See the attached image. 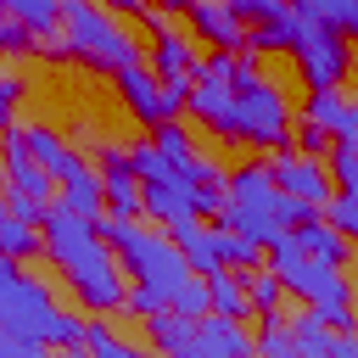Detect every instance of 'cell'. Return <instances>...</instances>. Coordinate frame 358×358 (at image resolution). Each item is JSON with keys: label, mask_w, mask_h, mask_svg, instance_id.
I'll return each mask as SVG.
<instances>
[{"label": "cell", "mask_w": 358, "mask_h": 358, "mask_svg": "<svg viewBox=\"0 0 358 358\" xmlns=\"http://www.w3.org/2000/svg\"><path fill=\"white\" fill-rule=\"evenodd\" d=\"M151 151H157V157H168L173 168H185V162L196 157V145H190V134H185V123H179V117L151 123Z\"/></svg>", "instance_id": "cb8c5ba5"}, {"label": "cell", "mask_w": 358, "mask_h": 358, "mask_svg": "<svg viewBox=\"0 0 358 358\" xmlns=\"http://www.w3.org/2000/svg\"><path fill=\"white\" fill-rule=\"evenodd\" d=\"M34 39H39V34H34V28H22V22L0 6V50H6V56H22V50H34Z\"/></svg>", "instance_id": "d6a6232c"}, {"label": "cell", "mask_w": 358, "mask_h": 358, "mask_svg": "<svg viewBox=\"0 0 358 358\" xmlns=\"http://www.w3.org/2000/svg\"><path fill=\"white\" fill-rule=\"evenodd\" d=\"M145 330H151V341H157V352H168V347H179V341H190V330H196V319H179V313H151L145 319Z\"/></svg>", "instance_id": "f546056e"}, {"label": "cell", "mask_w": 358, "mask_h": 358, "mask_svg": "<svg viewBox=\"0 0 358 358\" xmlns=\"http://www.w3.org/2000/svg\"><path fill=\"white\" fill-rule=\"evenodd\" d=\"M268 179L291 196V201H302V207H324L330 196H336V185H330V173H324V157H302V151H274V162H268Z\"/></svg>", "instance_id": "9c48e42d"}, {"label": "cell", "mask_w": 358, "mask_h": 358, "mask_svg": "<svg viewBox=\"0 0 358 358\" xmlns=\"http://www.w3.org/2000/svg\"><path fill=\"white\" fill-rule=\"evenodd\" d=\"M0 324L39 341V347H78L84 341V319L62 313L56 296L39 280H28L11 257H0Z\"/></svg>", "instance_id": "3957f363"}, {"label": "cell", "mask_w": 358, "mask_h": 358, "mask_svg": "<svg viewBox=\"0 0 358 358\" xmlns=\"http://www.w3.org/2000/svg\"><path fill=\"white\" fill-rule=\"evenodd\" d=\"M324 157H330V162H324L330 185H336V190H358V151H352V140L330 134V151H324Z\"/></svg>", "instance_id": "4316f807"}, {"label": "cell", "mask_w": 358, "mask_h": 358, "mask_svg": "<svg viewBox=\"0 0 358 358\" xmlns=\"http://www.w3.org/2000/svg\"><path fill=\"white\" fill-rule=\"evenodd\" d=\"M56 201H62L67 213H78V218H101V213H106V190H101V168H90V162H78L73 173H62V179H56Z\"/></svg>", "instance_id": "ac0fdd59"}, {"label": "cell", "mask_w": 358, "mask_h": 358, "mask_svg": "<svg viewBox=\"0 0 358 358\" xmlns=\"http://www.w3.org/2000/svg\"><path fill=\"white\" fill-rule=\"evenodd\" d=\"M0 358H45V347H39V341H28V336H17V330H6V324H0Z\"/></svg>", "instance_id": "d590c367"}, {"label": "cell", "mask_w": 358, "mask_h": 358, "mask_svg": "<svg viewBox=\"0 0 358 358\" xmlns=\"http://www.w3.org/2000/svg\"><path fill=\"white\" fill-rule=\"evenodd\" d=\"M112 73H117V95L129 101V112L140 123H162V117H179L185 112V90L179 84H162L140 56L123 62V67H112Z\"/></svg>", "instance_id": "ba28073f"}, {"label": "cell", "mask_w": 358, "mask_h": 358, "mask_svg": "<svg viewBox=\"0 0 358 358\" xmlns=\"http://www.w3.org/2000/svg\"><path fill=\"white\" fill-rule=\"evenodd\" d=\"M285 358H302V352H285Z\"/></svg>", "instance_id": "7bdbcfd3"}, {"label": "cell", "mask_w": 358, "mask_h": 358, "mask_svg": "<svg viewBox=\"0 0 358 358\" xmlns=\"http://www.w3.org/2000/svg\"><path fill=\"white\" fill-rule=\"evenodd\" d=\"M45 207H50V201H34V196H6V213H11L17 224H34V229H39Z\"/></svg>", "instance_id": "8d00e7d4"}, {"label": "cell", "mask_w": 358, "mask_h": 358, "mask_svg": "<svg viewBox=\"0 0 358 358\" xmlns=\"http://www.w3.org/2000/svg\"><path fill=\"white\" fill-rule=\"evenodd\" d=\"M291 17H296V11H291ZM285 50L296 56V67H302L308 90H341L347 62H352V45H347V34H341V28H324V22L296 17V22H291V45H285Z\"/></svg>", "instance_id": "52a82bcc"}, {"label": "cell", "mask_w": 358, "mask_h": 358, "mask_svg": "<svg viewBox=\"0 0 358 358\" xmlns=\"http://www.w3.org/2000/svg\"><path fill=\"white\" fill-rule=\"evenodd\" d=\"M145 6H157V11H168V17H173V11H190V0H145Z\"/></svg>", "instance_id": "f35d334b"}, {"label": "cell", "mask_w": 358, "mask_h": 358, "mask_svg": "<svg viewBox=\"0 0 358 358\" xmlns=\"http://www.w3.org/2000/svg\"><path fill=\"white\" fill-rule=\"evenodd\" d=\"M190 34L196 39H207V45H218V50H235L241 39H246V22L224 6V0H190Z\"/></svg>", "instance_id": "2e32d148"}, {"label": "cell", "mask_w": 358, "mask_h": 358, "mask_svg": "<svg viewBox=\"0 0 358 358\" xmlns=\"http://www.w3.org/2000/svg\"><path fill=\"white\" fill-rule=\"evenodd\" d=\"M302 123H313L324 134H341V140H358V106L347 101V90H313L308 106H302Z\"/></svg>", "instance_id": "e0dca14e"}, {"label": "cell", "mask_w": 358, "mask_h": 358, "mask_svg": "<svg viewBox=\"0 0 358 358\" xmlns=\"http://www.w3.org/2000/svg\"><path fill=\"white\" fill-rule=\"evenodd\" d=\"M101 241L112 246V257H117V268H134V285H151V291H162V302L190 280V263H185V252L168 241V235H157V229H145V224H134V218H117V213H101Z\"/></svg>", "instance_id": "277c9868"}, {"label": "cell", "mask_w": 358, "mask_h": 358, "mask_svg": "<svg viewBox=\"0 0 358 358\" xmlns=\"http://www.w3.org/2000/svg\"><path fill=\"white\" fill-rule=\"evenodd\" d=\"M22 28H34V34H56V22H62V0H0Z\"/></svg>", "instance_id": "d4e9b609"}, {"label": "cell", "mask_w": 358, "mask_h": 358, "mask_svg": "<svg viewBox=\"0 0 358 358\" xmlns=\"http://www.w3.org/2000/svg\"><path fill=\"white\" fill-rule=\"evenodd\" d=\"M285 336H291V347H296L302 358H324V347H330V336H336V330L308 308V313H296V319L285 324Z\"/></svg>", "instance_id": "603a6c76"}, {"label": "cell", "mask_w": 358, "mask_h": 358, "mask_svg": "<svg viewBox=\"0 0 358 358\" xmlns=\"http://www.w3.org/2000/svg\"><path fill=\"white\" fill-rule=\"evenodd\" d=\"M296 17H308V22H324V28H341V34H352L358 28V0H285Z\"/></svg>", "instance_id": "7402d4cb"}, {"label": "cell", "mask_w": 358, "mask_h": 358, "mask_svg": "<svg viewBox=\"0 0 358 358\" xmlns=\"http://www.w3.org/2000/svg\"><path fill=\"white\" fill-rule=\"evenodd\" d=\"M101 190H106V213L140 218V179L117 145H101Z\"/></svg>", "instance_id": "4fadbf2b"}, {"label": "cell", "mask_w": 358, "mask_h": 358, "mask_svg": "<svg viewBox=\"0 0 358 358\" xmlns=\"http://www.w3.org/2000/svg\"><path fill=\"white\" fill-rule=\"evenodd\" d=\"M56 34H62V45H67L73 56H84L90 67H123V62L140 56L134 39H129L95 0H62V22H56Z\"/></svg>", "instance_id": "8992f818"}, {"label": "cell", "mask_w": 358, "mask_h": 358, "mask_svg": "<svg viewBox=\"0 0 358 358\" xmlns=\"http://www.w3.org/2000/svg\"><path fill=\"white\" fill-rule=\"evenodd\" d=\"M218 224H224V229H235V235H246V241H257V246H268L274 235H285V218H280V213H268V207H235V201H224Z\"/></svg>", "instance_id": "44dd1931"}, {"label": "cell", "mask_w": 358, "mask_h": 358, "mask_svg": "<svg viewBox=\"0 0 358 358\" xmlns=\"http://www.w3.org/2000/svg\"><path fill=\"white\" fill-rule=\"evenodd\" d=\"M291 140H296L291 151H302V157H324V151H330V134H324V129H313V123L291 129Z\"/></svg>", "instance_id": "e575fe53"}, {"label": "cell", "mask_w": 358, "mask_h": 358, "mask_svg": "<svg viewBox=\"0 0 358 358\" xmlns=\"http://www.w3.org/2000/svg\"><path fill=\"white\" fill-rule=\"evenodd\" d=\"M319 218H324L330 229L352 235V229H358V196H352V190H336V196H330V201L319 207Z\"/></svg>", "instance_id": "4dcf8cb0"}, {"label": "cell", "mask_w": 358, "mask_h": 358, "mask_svg": "<svg viewBox=\"0 0 358 358\" xmlns=\"http://www.w3.org/2000/svg\"><path fill=\"white\" fill-rule=\"evenodd\" d=\"M17 134H22L28 157H34V162H39L50 179H62V173H73V168L84 162V157H78V151H73V145H67L56 129H45V123H28V129H17Z\"/></svg>", "instance_id": "d6986e66"}, {"label": "cell", "mask_w": 358, "mask_h": 358, "mask_svg": "<svg viewBox=\"0 0 358 358\" xmlns=\"http://www.w3.org/2000/svg\"><path fill=\"white\" fill-rule=\"evenodd\" d=\"M268 274L280 280V291H291L296 302H308L330 330H352V302H347V274L336 263H319V257H302L291 246V235H274L268 246Z\"/></svg>", "instance_id": "5b68a950"}, {"label": "cell", "mask_w": 358, "mask_h": 358, "mask_svg": "<svg viewBox=\"0 0 358 358\" xmlns=\"http://www.w3.org/2000/svg\"><path fill=\"white\" fill-rule=\"evenodd\" d=\"M291 22H296V17H291V6H285L280 17H268V22H252L241 45H246V50H257V56H263V50H285V45H291Z\"/></svg>", "instance_id": "484cf974"}, {"label": "cell", "mask_w": 358, "mask_h": 358, "mask_svg": "<svg viewBox=\"0 0 358 358\" xmlns=\"http://www.w3.org/2000/svg\"><path fill=\"white\" fill-rule=\"evenodd\" d=\"M17 95H22V84H17L11 73H6V78H0V134L11 129V112H17Z\"/></svg>", "instance_id": "74e56055"}, {"label": "cell", "mask_w": 358, "mask_h": 358, "mask_svg": "<svg viewBox=\"0 0 358 358\" xmlns=\"http://www.w3.org/2000/svg\"><path fill=\"white\" fill-rule=\"evenodd\" d=\"M106 6H112V11H134V17L145 11V0H106Z\"/></svg>", "instance_id": "ab89813d"}, {"label": "cell", "mask_w": 358, "mask_h": 358, "mask_svg": "<svg viewBox=\"0 0 358 358\" xmlns=\"http://www.w3.org/2000/svg\"><path fill=\"white\" fill-rule=\"evenodd\" d=\"M224 6H229L246 28H252V22H268V17H280V11H285V0H224Z\"/></svg>", "instance_id": "836d02e7"}, {"label": "cell", "mask_w": 358, "mask_h": 358, "mask_svg": "<svg viewBox=\"0 0 358 358\" xmlns=\"http://www.w3.org/2000/svg\"><path fill=\"white\" fill-rule=\"evenodd\" d=\"M241 280H246V302H252V313H263V319L280 313V296H285V291H280V280H274L268 268H246Z\"/></svg>", "instance_id": "83f0119b"}, {"label": "cell", "mask_w": 358, "mask_h": 358, "mask_svg": "<svg viewBox=\"0 0 358 358\" xmlns=\"http://www.w3.org/2000/svg\"><path fill=\"white\" fill-rule=\"evenodd\" d=\"M168 313H179V319H201V313H207V285H201V274H190V280L168 296Z\"/></svg>", "instance_id": "1f68e13d"}, {"label": "cell", "mask_w": 358, "mask_h": 358, "mask_svg": "<svg viewBox=\"0 0 358 358\" xmlns=\"http://www.w3.org/2000/svg\"><path fill=\"white\" fill-rule=\"evenodd\" d=\"M291 101L241 56L235 62V78H229V112H224V129L229 140H252V145H268V151H285L291 145Z\"/></svg>", "instance_id": "7a4b0ae2"}, {"label": "cell", "mask_w": 358, "mask_h": 358, "mask_svg": "<svg viewBox=\"0 0 358 358\" xmlns=\"http://www.w3.org/2000/svg\"><path fill=\"white\" fill-rule=\"evenodd\" d=\"M39 246L50 252V263L62 268V280L73 285V296L90 313L123 308V291L129 285H123V268H117L112 246L101 241V218H78L62 201H50L45 218H39Z\"/></svg>", "instance_id": "6da1fadb"}, {"label": "cell", "mask_w": 358, "mask_h": 358, "mask_svg": "<svg viewBox=\"0 0 358 358\" xmlns=\"http://www.w3.org/2000/svg\"><path fill=\"white\" fill-rule=\"evenodd\" d=\"M56 358H90V352H84V347H62Z\"/></svg>", "instance_id": "60d3db41"}, {"label": "cell", "mask_w": 358, "mask_h": 358, "mask_svg": "<svg viewBox=\"0 0 358 358\" xmlns=\"http://www.w3.org/2000/svg\"><path fill=\"white\" fill-rule=\"evenodd\" d=\"M140 213H151L162 229H179V224L201 218V185H190L185 173L157 179V185H140Z\"/></svg>", "instance_id": "30bf717a"}, {"label": "cell", "mask_w": 358, "mask_h": 358, "mask_svg": "<svg viewBox=\"0 0 358 358\" xmlns=\"http://www.w3.org/2000/svg\"><path fill=\"white\" fill-rule=\"evenodd\" d=\"M0 218H6V190H0Z\"/></svg>", "instance_id": "b9f144b4"}, {"label": "cell", "mask_w": 358, "mask_h": 358, "mask_svg": "<svg viewBox=\"0 0 358 358\" xmlns=\"http://www.w3.org/2000/svg\"><path fill=\"white\" fill-rule=\"evenodd\" d=\"M201 285H207V313H224V319H246L252 313L241 268H213V274H201Z\"/></svg>", "instance_id": "ffe728a7"}, {"label": "cell", "mask_w": 358, "mask_h": 358, "mask_svg": "<svg viewBox=\"0 0 358 358\" xmlns=\"http://www.w3.org/2000/svg\"><path fill=\"white\" fill-rule=\"evenodd\" d=\"M39 252V229L34 224H17L11 213L0 218V257H11V263H22V257H34Z\"/></svg>", "instance_id": "f1b7e54d"}, {"label": "cell", "mask_w": 358, "mask_h": 358, "mask_svg": "<svg viewBox=\"0 0 358 358\" xmlns=\"http://www.w3.org/2000/svg\"><path fill=\"white\" fill-rule=\"evenodd\" d=\"M285 235H291V246H296L302 257H319V263L347 268V235H341V229H330L319 213H302V218H296Z\"/></svg>", "instance_id": "9a60e30c"}, {"label": "cell", "mask_w": 358, "mask_h": 358, "mask_svg": "<svg viewBox=\"0 0 358 358\" xmlns=\"http://www.w3.org/2000/svg\"><path fill=\"white\" fill-rule=\"evenodd\" d=\"M190 347L201 358H252V336L241 330V319H224V313H201L190 330Z\"/></svg>", "instance_id": "5bb4252c"}, {"label": "cell", "mask_w": 358, "mask_h": 358, "mask_svg": "<svg viewBox=\"0 0 358 358\" xmlns=\"http://www.w3.org/2000/svg\"><path fill=\"white\" fill-rule=\"evenodd\" d=\"M196 39L185 34V28H157V39H151V73L162 78V84H179V90H190V78H196Z\"/></svg>", "instance_id": "7c38bea8"}, {"label": "cell", "mask_w": 358, "mask_h": 358, "mask_svg": "<svg viewBox=\"0 0 358 358\" xmlns=\"http://www.w3.org/2000/svg\"><path fill=\"white\" fill-rule=\"evenodd\" d=\"M0 168H6V196H34V201H56V179L28 157V145H22V134L17 129H6L0 134Z\"/></svg>", "instance_id": "8fae6325"}]
</instances>
